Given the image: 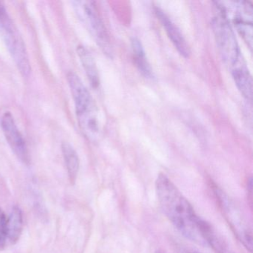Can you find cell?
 I'll list each match as a JSON object with an SVG mask.
<instances>
[{"mask_svg":"<svg viewBox=\"0 0 253 253\" xmlns=\"http://www.w3.org/2000/svg\"><path fill=\"white\" fill-rule=\"evenodd\" d=\"M158 201L164 214L186 238L206 246L199 228L200 217L177 186L165 174H160L155 182Z\"/></svg>","mask_w":253,"mask_h":253,"instance_id":"1","label":"cell"},{"mask_svg":"<svg viewBox=\"0 0 253 253\" xmlns=\"http://www.w3.org/2000/svg\"><path fill=\"white\" fill-rule=\"evenodd\" d=\"M214 3L215 14L211 20V27L220 55L229 68L240 92L250 94L253 90L251 74L231 27L226 8L220 2Z\"/></svg>","mask_w":253,"mask_h":253,"instance_id":"2","label":"cell"},{"mask_svg":"<svg viewBox=\"0 0 253 253\" xmlns=\"http://www.w3.org/2000/svg\"><path fill=\"white\" fill-rule=\"evenodd\" d=\"M67 80L75 102L80 128L88 140L96 141L100 133L97 105L91 93L76 74L69 72Z\"/></svg>","mask_w":253,"mask_h":253,"instance_id":"3","label":"cell"},{"mask_svg":"<svg viewBox=\"0 0 253 253\" xmlns=\"http://www.w3.org/2000/svg\"><path fill=\"white\" fill-rule=\"evenodd\" d=\"M0 28L2 29L8 50L20 73L23 76L29 77L32 69L24 41L20 36V32L14 25V22L8 15L5 5L1 2Z\"/></svg>","mask_w":253,"mask_h":253,"instance_id":"4","label":"cell"},{"mask_svg":"<svg viewBox=\"0 0 253 253\" xmlns=\"http://www.w3.org/2000/svg\"><path fill=\"white\" fill-rule=\"evenodd\" d=\"M75 8L80 19L86 26L97 45L103 52L111 55L110 40L95 3L91 1H78L75 2Z\"/></svg>","mask_w":253,"mask_h":253,"instance_id":"5","label":"cell"},{"mask_svg":"<svg viewBox=\"0 0 253 253\" xmlns=\"http://www.w3.org/2000/svg\"><path fill=\"white\" fill-rule=\"evenodd\" d=\"M216 195L220 202L225 217L230 225L234 233L244 247L252 253L253 251V235L252 229L246 220L241 209L222 191L216 190Z\"/></svg>","mask_w":253,"mask_h":253,"instance_id":"6","label":"cell"},{"mask_svg":"<svg viewBox=\"0 0 253 253\" xmlns=\"http://www.w3.org/2000/svg\"><path fill=\"white\" fill-rule=\"evenodd\" d=\"M1 127L8 145L16 156L23 164H29L30 162V157L26 140L19 130L11 112H5L2 115Z\"/></svg>","mask_w":253,"mask_h":253,"instance_id":"7","label":"cell"},{"mask_svg":"<svg viewBox=\"0 0 253 253\" xmlns=\"http://www.w3.org/2000/svg\"><path fill=\"white\" fill-rule=\"evenodd\" d=\"M233 23L239 35L250 49L253 48V5L247 1L233 2Z\"/></svg>","mask_w":253,"mask_h":253,"instance_id":"8","label":"cell"},{"mask_svg":"<svg viewBox=\"0 0 253 253\" xmlns=\"http://www.w3.org/2000/svg\"><path fill=\"white\" fill-rule=\"evenodd\" d=\"M155 11L157 17L165 29L167 36L169 38L176 49L183 57L188 58L190 55V48L178 28L162 9L157 7L155 8Z\"/></svg>","mask_w":253,"mask_h":253,"instance_id":"9","label":"cell"},{"mask_svg":"<svg viewBox=\"0 0 253 253\" xmlns=\"http://www.w3.org/2000/svg\"><path fill=\"white\" fill-rule=\"evenodd\" d=\"M199 228L207 245H210L216 253H234L226 241L214 228L200 217Z\"/></svg>","mask_w":253,"mask_h":253,"instance_id":"10","label":"cell"},{"mask_svg":"<svg viewBox=\"0 0 253 253\" xmlns=\"http://www.w3.org/2000/svg\"><path fill=\"white\" fill-rule=\"evenodd\" d=\"M23 228V211L20 207L14 206L7 217V242L15 244L20 240Z\"/></svg>","mask_w":253,"mask_h":253,"instance_id":"11","label":"cell"},{"mask_svg":"<svg viewBox=\"0 0 253 253\" xmlns=\"http://www.w3.org/2000/svg\"><path fill=\"white\" fill-rule=\"evenodd\" d=\"M78 54L91 86L94 88H98L100 85V78L94 57L88 50L83 45L78 47Z\"/></svg>","mask_w":253,"mask_h":253,"instance_id":"12","label":"cell"},{"mask_svg":"<svg viewBox=\"0 0 253 253\" xmlns=\"http://www.w3.org/2000/svg\"><path fill=\"white\" fill-rule=\"evenodd\" d=\"M131 48H132L134 61L136 67L140 73L146 78H153V72L152 67L146 58L144 48L140 40L137 38H133L131 41Z\"/></svg>","mask_w":253,"mask_h":253,"instance_id":"13","label":"cell"},{"mask_svg":"<svg viewBox=\"0 0 253 253\" xmlns=\"http://www.w3.org/2000/svg\"><path fill=\"white\" fill-rule=\"evenodd\" d=\"M62 152L67 169L69 180L72 184H74L76 181L79 171V158L76 151L69 143H63L62 144Z\"/></svg>","mask_w":253,"mask_h":253,"instance_id":"14","label":"cell"},{"mask_svg":"<svg viewBox=\"0 0 253 253\" xmlns=\"http://www.w3.org/2000/svg\"><path fill=\"white\" fill-rule=\"evenodd\" d=\"M7 244V217L0 208V250H4Z\"/></svg>","mask_w":253,"mask_h":253,"instance_id":"15","label":"cell"},{"mask_svg":"<svg viewBox=\"0 0 253 253\" xmlns=\"http://www.w3.org/2000/svg\"><path fill=\"white\" fill-rule=\"evenodd\" d=\"M156 253H164V252H162V251H158V252H157Z\"/></svg>","mask_w":253,"mask_h":253,"instance_id":"16","label":"cell"}]
</instances>
